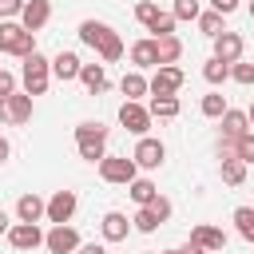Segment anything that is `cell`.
<instances>
[{"mask_svg": "<svg viewBox=\"0 0 254 254\" xmlns=\"http://www.w3.org/2000/svg\"><path fill=\"white\" fill-rule=\"evenodd\" d=\"M107 127L99 123V119H83V123H75V151H79V159H87V163H99L103 155H107Z\"/></svg>", "mask_w": 254, "mask_h": 254, "instance_id": "6da1fadb", "label": "cell"}, {"mask_svg": "<svg viewBox=\"0 0 254 254\" xmlns=\"http://www.w3.org/2000/svg\"><path fill=\"white\" fill-rule=\"evenodd\" d=\"M20 79H24V91H28L32 99H36V95H44V91H48V83H52V60H48L44 52H32V56H24Z\"/></svg>", "mask_w": 254, "mask_h": 254, "instance_id": "7a4b0ae2", "label": "cell"}, {"mask_svg": "<svg viewBox=\"0 0 254 254\" xmlns=\"http://www.w3.org/2000/svg\"><path fill=\"white\" fill-rule=\"evenodd\" d=\"M0 52L4 56H32L36 52V32H28L20 20H0Z\"/></svg>", "mask_w": 254, "mask_h": 254, "instance_id": "3957f363", "label": "cell"}, {"mask_svg": "<svg viewBox=\"0 0 254 254\" xmlns=\"http://www.w3.org/2000/svg\"><path fill=\"white\" fill-rule=\"evenodd\" d=\"M167 218H171V198L155 194V202H147V206H139V210H135L131 226H135L139 234H155V230H159Z\"/></svg>", "mask_w": 254, "mask_h": 254, "instance_id": "277c9868", "label": "cell"}, {"mask_svg": "<svg viewBox=\"0 0 254 254\" xmlns=\"http://www.w3.org/2000/svg\"><path fill=\"white\" fill-rule=\"evenodd\" d=\"M135 175H139V167H135V159H127V155H103V159H99V179H103V183L127 187Z\"/></svg>", "mask_w": 254, "mask_h": 254, "instance_id": "5b68a950", "label": "cell"}, {"mask_svg": "<svg viewBox=\"0 0 254 254\" xmlns=\"http://www.w3.org/2000/svg\"><path fill=\"white\" fill-rule=\"evenodd\" d=\"M44 250L48 254H75L79 250V230L71 222H56L48 234H44Z\"/></svg>", "mask_w": 254, "mask_h": 254, "instance_id": "8992f818", "label": "cell"}, {"mask_svg": "<svg viewBox=\"0 0 254 254\" xmlns=\"http://www.w3.org/2000/svg\"><path fill=\"white\" fill-rule=\"evenodd\" d=\"M187 83V75H183V67H175V64H159L155 67V75L147 79V87H151V95H179V87Z\"/></svg>", "mask_w": 254, "mask_h": 254, "instance_id": "52a82bcc", "label": "cell"}, {"mask_svg": "<svg viewBox=\"0 0 254 254\" xmlns=\"http://www.w3.org/2000/svg\"><path fill=\"white\" fill-rule=\"evenodd\" d=\"M131 159H135V167H143V171H159V167H163V159H167V147H163V139L139 135V143H135Z\"/></svg>", "mask_w": 254, "mask_h": 254, "instance_id": "ba28073f", "label": "cell"}, {"mask_svg": "<svg viewBox=\"0 0 254 254\" xmlns=\"http://www.w3.org/2000/svg\"><path fill=\"white\" fill-rule=\"evenodd\" d=\"M8 242H12V250L28 254V250L44 246V230H40V222H12L8 226Z\"/></svg>", "mask_w": 254, "mask_h": 254, "instance_id": "9c48e42d", "label": "cell"}, {"mask_svg": "<svg viewBox=\"0 0 254 254\" xmlns=\"http://www.w3.org/2000/svg\"><path fill=\"white\" fill-rule=\"evenodd\" d=\"M32 111H36V99H32L28 91H12V95L0 99V115H4L8 123H28Z\"/></svg>", "mask_w": 254, "mask_h": 254, "instance_id": "30bf717a", "label": "cell"}, {"mask_svg": "<svg viewBox=\"0 0 254 254\" xmlns=\"http://www.w3.org/2000/svg\"><path fill=\"white\" fill-rule=\"evenodd\" d=\"M119 123H123L131 135H147V131H151V111H147V103H139V99H123V107H119Z\"/></svg>", "mask_w": 254, "mask_h": 254, "instance_id": "8fae6325", "label": "cell"}, {"mask_svg": "<svg viewBox=\"0 0 254 254\" xmlns=\"http://www.w3.org/2000/svg\"><path fill=\"white\" fill-rule=\"evenodd\" d=\"M75 206H79V198H75V190H56L52 198H48V206H44V218L56 226V222H71V214H75Z\"/></svg>", "mask_w": 254, "mask_h": 254, "instance_id": "7c38bea8", "label": "cell"}, {"mask_svg": "<svg viewBox=\"0 0 254 254\" xmlns=\"http://www.w3.org/2000/svg\"><path fill=\"white\" fill-rule=\"evenodd\" d=\"M131 230H135V226L127 222L123 210H107V214L99 218V234H103V242H123Z\"/></svg>", "mask_w": 254, "mask_h": 254, "instance_id": "4fadbf2b", "label": "cell"}, {"mask_svg": "<svg viewBox=\"0 0 254 254\" xmlns=\"http://www.w3.org/2000/svg\"><path fill=\"white\" fill-rule=\"evenodd\" d=\"M190 242H198L206 254H218V250H226V230L222 226H210V222H198L190 230Z\"/></svg>", "mask_w": 254, "mask_h": 254, "instance_id": "5bb4252c", "label": "cell"}, {"mask_svg": "<svg viewBox=\"0 0 254 254\" xmlns=\"http://www.w3.org/2000/svg\"><path fill=\"white\" fill-rule=\"evenodd\" d=\"M48 20H52V0H24V8H20V24H24L28 32H40Z\"/></svg>", "mask_w": 254, "mask_h": 254, "instance_id": "9a60e30c", "label": "cell"}, {"mask_svg": "<svg viewBox=\"0 0 254 254\" xmlns=\"http://www.w3.org/2000/svg\"><path fill=\"white\" fill-rule=\"evenodd\" d=\"M242 36L238 32H218L214 36V60H222V64H234V60H242Z\"/></svg>", "mask_w": 254, "mask_h": 254, "instance_id": "2e32d148", "label": "cell"}, {"mask_svg": "<svg viewBox=\"0 0 254 254\" xmlns=\"http://www.w3.org/2000/svg\"><path fill=\"white\" fill-rule=\"evenodd\" d=\"M131 64H135V71L159 67V44H155V36H151V40H135V44H131Z\"/></svg>", "mask_w": 254, "mask_h": 254, "instance_id": "e0dca14e", "label": "cell"}, {"mask_svg": "<svg viewBox=\"0 0 254 254\" xmlns=\"http://www.w3.org/2000/svg\"><path fill=\"white\" fill-rule=\"evenodd\" d=\"M218 127H222V135H218V139H238V135H246V131H250V119H246V111L226 107V111L218 115Z\"/></svg>", "mask_w": 254, "mask_h": 254, "instance_id": "ac0fdd59", "label": "cell"}, {"mask_svg": "<svg viewBox=\"0 0 254 254\" xmlns=\"http://www.w3.org/2000/svg\"><path fill=\"white\" fill-rule=\"evenodd\" d=\"M79 67H83V60H79L75 52H56V56H52V75H56L60 83L75 79V75H79Z\"/></svg>", "mask_w": 254, "mask_h": 254, "instance_id": "d6986e66", "label": "cell"}, {"mask_svg": "<svg viewBox=\"0 0 254 254\" xmlns=\"http://www.w3.org/2000/svg\"><path fill=\"white\" fill-rule=\"evenodd\" d=\"M44 206H48V198H40V194H20L16 198V222H40L44 218Z\"/></svg>", "mask_w": 254, "mask_h": 254, "instance_id": "ffe728a7", "label": "cell"}, {"mask_svg": "<svg viewBox=\"0 0 254 254\" xmlns=\"http://www.w3.org/2000/svg\"><path fill=\"white\" fill-rule=\"evenodd\" d=\"M75 79L87 87V95H99V91L107 87V67H103V64H83Z\"/></svg>", "mask_w": 254, "mask_h": 254, "instance_id": "44dd1931", "label": "cell"}, {"mask_svg": "<svg viewBox=\"0 0 254 254\" xmlns=\"http://www.w3.org/2000/svg\"><path fill=\"white\" fill-rule=\"evenodd\" d=\"M119 91H123L127 99H139V103L151 95V87H147V75H143V71H127V75L119 79Z\"/></svg>", "mask_w": 254, "mask_h": 254, "instance_id": "7402d4cb", "label": "cell"}, {"mask_svg": "<svg viewBox=\"0 0 254 254\" xmlns=\"http://www.w3.org/2000/svg\"><path fill=\"white\" fill-rule=\"evenodd\" d=\"M147 111H151V119H175L183 111V103H179V95H151Z\"/></svg>", "mask_w": 254, "mask_h": 254, "instance_id": "603a6c76", "label": "cell"}, {"mask_svg": "<svg viewBox=\"0 0 254 254\" xmlns=\"http://www.w3.org/2000/svg\"><path fill=\"white\" fill-rule=\"evenodd\" d=\"M95 56H99L103 64H115V60L123 56V40H119V32H115V28H107V36L95 44Z\"/></svg>", "mask_w": 254, "mask_h": 254, "instance_id": "cb8c5ba5", "label": "cell"}, {"mask_svg": "<svg viewBox=\"0 0 254 254\" xmlns=\"http://www.w3.org/2000/svg\"><path fill=\"white\" fill-rule=\"evenodd\" d=\"M127 194L135 198V206H147V202H155V194H159V187H155L151 179H139V175H135V179L127 183Z\"/></svg>", "mask_w": 254, "mask_h": 254, "instance_id": "d4e9b609", "label": "cell"}, {"mask_svg": "<svg viewBox=\"0 0 254 254\" xmlns=\"http://www.w3.org/2000/svg\"><path fill=\"white\" fill-rule=\"evenodd\" d=\"M155 44H159V64H179V60H183V40H179L175 32H171V36H159Z\"/></svg>", "mask_w": 254, "mask_h": 254, "instance_id": "484cf974", "label": "cell"}, {"mask_svg": "<svg viewBox=\"0 0 254 254\" xmlns=\"http://www.w3.org/2000/svg\"><path fill=\"white\" fill-rule=\"evenodd\" d=\"M218 171H222V183H226V187H242V183H246V163L234 159V155H226Z\"/></svg>", "mask_w": 254, "mask_h": 254, "instance_id": "4316f807", "label": "cell"}, {"mask_svg": "<svg viewBox=\"0 0 254 254\" xmlns=\"http://www.w3.org/2000/svg\"><path fill=\"white\" fill-rule=\"evenodd\" d=\"M202 79H206L210 87H222V83L230 79V64H222V60H214V56H210V60L202 64Z\"/></svg>", "mask_w": 254, "mask_h": 254, "instance_id": "83f0119b", "label": "cell"}, {"mask_svg": "<svg viewBox=\"0 0 254 254\" xmlns=\"http://www.w3.org/2000/svg\"><path fill=\"white\" fill-rule=\"evenodd\" d=\"M107 28H111V24H103V20H83V24H79V40H83L87 48H95V44L107 36Z\"/></svg>", "mask_w": 254, "mask_h": 254, "instance_id": "f1b7e54d", "label": "cell"}, {"mask_svg": "<svg viewBox=\"0 0 254 254\" xmlns=\"http://www.w3.org/2000/svg\"><path fill=\"white\" fill-rule=\"evenodd\" d=\"M222 20H226V16H222V12H214V8H210V12H198V32L214 40L218 32H226V28H222Z\"/></svg>", "mask_w": 254, "mask_h": 254, "instance_id": "f546056e", "label": "cell"}, {"mask_svg": "<svg viewBox=\"0 0 254 254\" xmlns=\"http://www.w3.org/2000/svg\"><path fill=\"white\" fill-rule=\"evenodd\" d=\"M234 230H238L246 242H254V206H238V210H234Z\"/></svg>", "mask_w": 254, "mask_h": 254, "instance_id": "4dcf8cb0", "label": "cell"}, {"mask_svg": "<svg viewBox=\"0 0 254 254\" xmlns=\"http://www.w3.org/2000/svg\"><path fill=\"white\" fill-rule=\"evenodd\" d=\"M230 103H226V95H218V91H210V95H202V103H198V111L206 115V119H218L222 111H226Z\"/></svg>", "mask_w": 254, "mask_h": 254, "instance_id": "1f68e13d", "label": "cell"}, {"mask_svg": "<svg viewBox=\"0 0 254 254\" xmlns=\"http://www.w3.org/2000/svg\"><path fill=\"white\" fill-rule=\"evenodd\" d=\"M159 16H163V8H159L155 0H139V4H135V20H139L143 28H151Z\"/></svg>", "mask_w": 254, "mask_h": 254, "instance_id": "d6a6232c", "label": "cell"}, {"mask_svg": "<svg viewBox=\"0 0 254 254\" xmlns=\"http://www.w3.org/2000/svg\"><path fill=\"white\" fill-rule=\"evenodd\" d=\"M234 159H242L246 167L254 163V131H246V135H238V139H234Z\"/></svg>", "mask_w": 254, "mask_h": 254, "instance_id": "836d02e7", "label": "cell"}, {"mask_svg": "<svg viewBox=\"0 0 254 254\" xmlns=\"http://www.w3.org/2000/svg\"><path fill=\"white\" fill-rule=\"evenodd\" d=\"M230 79H234V83H242V87H254V64L234 60V64H230Z\"/></svg>", "mask_w": 254, "mask_h": 254, "instance_id": "e575fe53", "label": "cell"}, {"mask_svg": "<svg viewBox=\"0 0 254 254\" xmlns=\"http://www.w3.org/2000/svg\"><path fill=\"white\" fill-rule=\"evenodd\" d=\"M198 12H202L198 0H175V8H171L175 20H198Z\"/></svg>", "mask_w": 254, "mask_h": 254, "instance_id": "d590c367", "label": "cell"}, {"mask_svg": "<svg viewBox=\"0 0 254 254\" xmlns=\"http://www.w3.org/2000/svg\"><path fill=\"white\" fill-rule=\"evenodd\" d=\"M175 24H179V20H175L171 12H163V16H159V20L147 28V32H155V40H159V36H171V32H175Z\"/></svg>", "mask_w": 254, "mask_h": 254, "instance_id": "8d00e7d4", "label": "cell"}, {"mask_svg": "<svg viewBox=\"0 0 254 254\" xmlns=\"http://www.w3.org/2000/svg\"><path fill=\"white\" fill-rule=\"evenodd\" d=\"M24 0H0V20H20Z\"/></svg>", "mask_w": 254, "mask_h": 254, "instance_id": "74e56055", "label": "cell"}, {"mask_svg": "<svg viewBox=\"0 0 254 254\" xmlns=\"http://www.w3.org/2000/svg\"><path fill=\"white\" fill-rule=\"evenodd\" d=\"M12 91H16V75L0 67V99H4V95H12Z\"/></svg>", "mask_w": 254, "mask_h": 254, "instance_id": "f35d334b", "label": "cell"}, {"mask_svg": "<svg viewBox=\"0 0 254 254\" xmlns=\"http://www.w3.org/2000/svg\"><path fill=\"white\" fill-rule=\"evenodd\" d=\"M210 8L222 12V16H230V12H238V0H210Z\"/></svg>", "mask_w": 254, "mask_h": 254, "instance_id": "ab89813d", "label": "cell"}, {"mask_svg": "<svg viewBox=\"0 0 254 254\" xmlns=\"http://www.w3.org/2000/svg\"><path fill=\"white\" fill-rule=\"evenodd\" d=\"M75 254H107V246H103V242H79Z\"/></svg>", "mask_w": 254, "mask_h": 254, "instance_id": "60d3db41", "label": "cell"}, {"mask_svg": "<svg viewBox=\"0 0 254 254\" xmlns=\"http://www.w3.org/2000/svg\"><path fill=\"white\" fill-rule=\"evenodd\" d=\"M179 254H206L198 242H187V246H179Z\"/></svg>", "mask_w": 254, "mask_h": 254, "instance_id": "b9f144b4", "label": "cell"}, {"mask_svg": "<svg viewBox=\"0 0 254 254\" xmlns=\"http://www.w3.org/2000/svg\"><path fill=\"white\" fill-rule=\"evenodd\" d=\"M8 226H12V218H8V210H0V234H8Z\"/></svg>", "mask_w": 254, "mask_h": 254, "instance_id": "7bdbcfd3", "label": "cell"}, {"mask_svg": "<svg viewBox=\"0 0 254 254\" xmlns=\"http://www.w3.org/2000/svg\"><path fill=\"white\" fill-rule=\"evenodd\" d=\"M8 155H12V147H8V139H4V135H0V163H4V159H8Z\"/></svg>", "mask_w": 254, "mask_h": 254, "instance_id": "ee69618b", "label": "cell"}, {"mask_svg": "<svg viewBox=\"0 0 254 254\" xmlns=\"http://www.w3.org/2000/svg\"><path fill=\"white\" fill-rule=\"evenodd\" d=\"M246 119H250V131H254V103L246 107Z\"/></svg>", "mask_w": 254, "mask_h": 254, "instance_id": "f6af8a7d", "label": "cell"}, {"mask_svg": "<svg viewBox=\"0 0 254 254\" xmlns=\"http://www.w3.org/2000/svg\"><path fill=\"white\" fill-rule=\"evenodd\" d=\"M250 20H254V0H250Z\"/></svg>", "mask_w": 254, "mask_h": 254, "instance_id": "bcb514c9", "label": "cell"}, {"mask_svg": "<svg viewBox=\"0 0 254 254\" xmlns=\"http://www.w3.org/2000/svg\"><path fill=\"white\" fill-rule=\"evenodd\" d=\"M163 254H179V250H163Z\"/></svg>", "mask_w": 254, "mask_h": 254, "instance_id": "7dc6e473", "label": "cell"}]
</instances>
